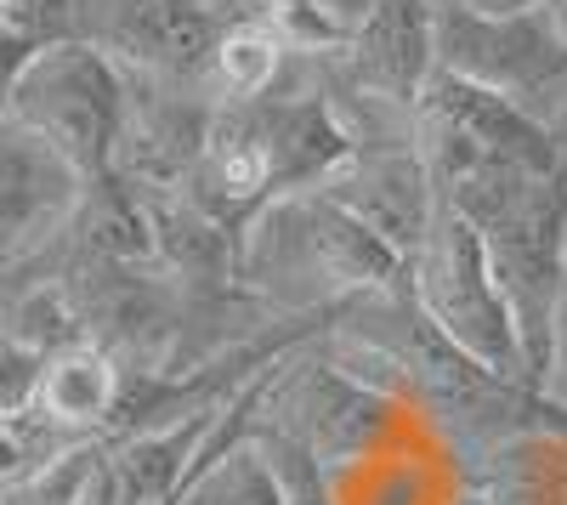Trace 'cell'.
<instances>
[{
  "mask_svg": "<svg viewBox=\"0 0 567 505\" xmlns=\"http://www.w3.org/2000/svg\"><path fill=\"white\" fill-rule=\"evenodd\" d=\"M403 279V261L318 188L278 194L239 227V290L278 318H336Z\"/></svg>",
  "mask_w": 567,
  "mask_h": 505,
  "instance_id": "6da1fadb",
  "label": "cell"
},
{
  "mask_svg": "<svg viewBox=\"0 0 567 505\" xmlns=\"http://www.w3.org/2000/svg\"><path fill=\"white\" fill-rule=\"evenodd\" d=\"M125 97L131 80L125 69L103 52L97 40H52L23 63L7 120L34 131L40 143H52L85 182L114 171L120 131H125Z\"/></svg>",
  "mask_w": 567,
  "mask_h": 505,
  "instance_id": "7a4b0ae2",
  "label": "cell"
},
{
  "mask_svg": "<svg viewBox=\"0 0 567 505\" xmlns=\"http://www.w3.org/2000/svg\"><path fill=\"white\" fill-rule=\"evenodd\" d=\"M409 290L414 301L432 312V324L465 352L477 358L488 375L511 381V387H534V370H528V352H523V336H516V318L494 285V267H488V250H483V234L471 227L460 210H437L432 234L425 245L409 256Z\"/></svg>",
  "mask_w": 567,
  "mask_h": 505,
  "instance_id": "3957f363",
  "label": "cell"
},
{
  "mask_svg": "<svg viewBox=\"0 0 567 505\" xmlns=\"http://www.w3.org/2000/svg\"><path fill=\"white\" fill-rule=\"evenodd\" d=\"M437 69L523 103L561 131L567 120V29L545 12H471L437 0Z\"/></svg>",
  "mask_w": 567,
  "mask_h": 505,
  "instance_id": "277c9868",
  "label": "cell"
},
{
  "mask_svg": "<svg viewBox=\"0 0 567 505\" xmlns=\"http://www.w3.org/2000/svg\"><path fill=\"white\" fill-rule=\"evenodd\" d=\"M414 148L432 165L437 194L477 171H561L556 131L534 120L523 103L499 97L488 85H471L449 69H432L414 103Z\"/></svg>",
  "mask_w": 567,
  "mask_h": 505,
  "instance_id": "5b68a950",
  "label": "cell"
},
{
  "mask_svg": "<svg viewBox=\"0 0 567 505\" xmlns=\"http://www.w3.org/2000/svg\"><path fill=\"white\" fill-rule=\"evenodd\" d=\"M392 415H398V398L347 375L341 363L318 347V336L301 341L296 352H284L278 375H272V392L261 403V426L290 432L329 472L352 466V461H369V454L381 449Z\"/></svg>",
  "mask_w": 567,
  "mask_h": 505,
  "instance_id": "8992f818",
  "label": "cell"
},
{
  "mask_svg": "<svg viewBox=\"0 0 567 505\" xmlns=\"http://www.w3.org/2000/svg\"><path fill=\"white\" fill-rule=\"evenodd\" d=\"M323 199H336L352 221H363L403 267L425 245L432 221L443 210V194L432 182V165L414 148V136H386V143H358L336 171L318 182Z\"/></svg>",
  "mask_w": 567,
  "mask_h": 505,
  "instance_id": "52a82bcc",
  "label": "cell"
},
{
  "mask_svg": "<svg viewBox=\"0 0 567 505\" xmlns=\"http://www.w3.org/2000/svg\"><path fill=\"white\" fill-rule=\"evenodd\" d=\"M85 176L34 131L0 120V272L29 267L69 239Z\"/></svg>",
  "mask_w": 567,
  "mask_h": 505,
  "instance_id": "ba28073f",
  "label": "cell"
},
{
  "mask_svg": "<svg viewBox=\"0 0 567 505\" xmlns=\"http://www.w3.org/2000/svg\"><path fill=\"white\" fill-rule=\"evenodd\" d=\"M233 18L210 12L205 0H103L97 18H85V40H97L103 52L165 85H199L216 40Z\"/></svg>",
  "mask_w": 567,
  "mask_h": 505,
  "instance_id": "9c48e42d",
  "label": "cell"
},
{
  "mask_svg": "<svg viewBox=\"0 0 567 505\" xmlns=\"http://www.w3.org/2000/svg\"><path fill=\"white\" fill-rule=\"evenodd\" d=\"M437 69V0H369L341 74L363 97L414 109Z\"/></svg>",
  "mask_w": 567,
  "mask_h": 505,
  "instance_id": "30bf717a",
  "label": "cell"
},
{
  "mask_svg": "<svg viewBox=\"0 0 567 505\" xmlns=\"http://www.w3.org/2000/svg\"><path fill=\"white\" fill-rule=\"evenodd\" d=\"M120 387H125L120 363L103 347L74 341V347H63V352H52L40 363L29 415H40L69 443H103L114 409H120Z\"/></svg>",
  "mask_w": 567,
  "mask_h": 505,
  "instance_id": "8fae6325",
  "label": "cell"
},
{
  "mask_svg": "<svg viewBox=\"0 0 567 505\" xmlns=\"http://www.w3.org/2000/svg\"><path fill=\"white\" fill-rule=\"evenodd\" d=\"M296 58L256 23V18H233L216 40V52L205 63V80H199V97L210 109H245V103H261L284 85V69Z\"/></svg>",
  "mask_w": 567,
  "mask_h": 505,
  "instance_id": "7c38bea8",
  "label": "cell"
},
{
  "mask_svg": "<svg viewBox=\"0 0 567 505\" xmlns=\"http://www.w3.org/2000/svg\"><path fill=\"white\" fill-rule=\"evenodd\" d=\"M256 454L272 472V488H278V505H336V488H329V466L318 461L312 449H301L290 432L278 426H261L256 421Z\"/></svg>",
  "mask_w": 567,
  "mask_h": 505,
  "instance_id": "4fadbf2b",
  "label": "cell"
},
{
  "mask_svg": "<svg viewBox=\"0 0 567 505\" xmlns=\"http://www.w3.org/2000/svg\"><path fill=\"white\" fill-rule=\"evenodd\" d=\"M103 443H85V449H69L45 466H29L18 472L12 483H0V505H74L85 477H91V461H97Z\"/></svg>",
  "mask_w": 567,
  "mask_h": 505,
  "instance_id": "5bb4252c",
  "label": "cell"
},
{
  "mask_svg": "<svg viewBox=\"0 0 567 505\" xmlns=\"http://www.w3.org/2000/svg\"><path fill=\"white\" fill-rule=\"evenodd\" d=\"M40 352H29L23 341H12L7 330H0V421H12L29 409L34 398V381H40Z\"/></svg>",
  "mask_w": 567,
  "mask_h": 505,
  "instance_id": "9a60e30c",
  "label": "cell"
},
{
  "mask_svg": "<svg viewBox=\"0 0 567 505\" xmlns=\"http://www.w3.org/2000/svg\"><path fill=\"white\" fill-rule=\"evenodd\" d=\"M545 398L567 409V285L556 301V324H550V370H545Z\"/></svg>",
  "mask_w": 567,
  "mask_h": 505,
  "instance_id": "2e32d148",
  "label": "cell"
},
{
  "mask_svg": "<svg viewBox=\"0 0 567 505\" xmlns=\"http://www.w3.org/2000/svg\"><path fill=\"white\" fill-rule=\"evenodd\" d=\"M449 7H471V12H545L561 0H449Z\"/></svg>",
  "mask_w": 567,
  "mask_h": 505,
  "instance_id": "e0dca14e",
  "label": "cell"
},
{
  "mask_svg": "<svg viewBox=\"0 0 567 505\" xmlns=\"http://www.w3.org/2000/svg\"><path fill=\"white\" fill-rule=\"evenodd\" d=\"M210 12H221V18H239L245 7H256V0H205Z\"/></svg>",
  "mask_w": 567,
  "mask_h": 505,
  "instance_id": "ac0fdd59",
  "label": "cell"
},
{
  "mask_svg": "<svg viewBox=\"0 0 567 505\" xmlns=\"http://www.w3.org/2000/svg\"><path fill=\"white\" fill-rule=\"evenodd\" d=\"M556 18H561V29H567V0H561V7H556Z\"/></svg>",
  "mask_w": 567,
  "mask_h": 505,
  "instance_id": "d6986e66",
  "label": "cell"
}]
</instances>
